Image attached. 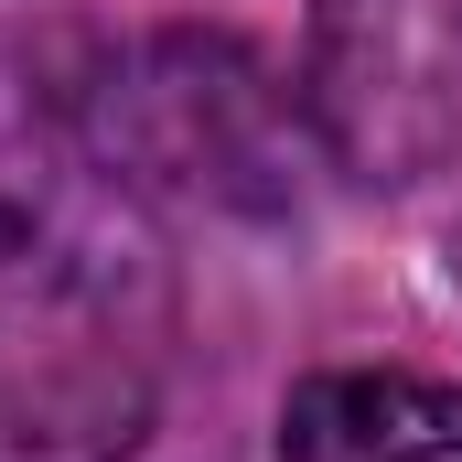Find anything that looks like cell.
I'll return each mask as SVG.
<instances>
[{
  "label": "cell",
  "mask_w": 462,
  "mask_h": 462,
  "mask_svg": "<svg viewBox=\"0 0 462 462\" xmlns=\"http://www.w3.org/2000/svg\"><path fill=\"white\" fill-rule=\"evenodd\" d=\"M172 247L87 140L0 151V462H129L172 376Z\"/></svg>",
  "instance_id": "obj_1"
},
{
  "label": "cell",
  "mask_w": 462,
  "mask_h": 462,
  "mask_svg": "<svg viewBox=\"0 0 462 462\" xmlns=\"http://www.w3.org/2000/svg\"><path fill=\"white\" fill-rule=\"evenodd\" d=\"M87 151L129 194H194V205H236V216H280L301 194L291 87L226 32L129 43L87 87Z\"/></svg>",
  "instance_id": "obj_2"
},
{
  "label": "cell",
  "mask_w": 462,
  "mask_h": 462,
  "mask_svg": "<svg viewBox=\"0 0 462 462\" xmlns=\"http://www.w3.org/2000/svg\"><path fill=\"white\" fill-rule=\"evenodd\" d=\"M301 108L355 183H420L462 151V0H312Z\"/></svg>",
  "instance_id": "obj_3"
},
{
  "label": "cell",
  "mask_w": 462,
  "mask_h": 462,
  "mask_svg": "<svg viewBox=\"0 0 462 462\" xmlns=\"http://www.w3.org/2000/svg\"><path fill=\"white\" fill-rule=\"evenodd\" d=\"M280 462H462V387L312 376L280 420Z\"/></svg>",
  "instance_id": "obj_4"
}]
</instances>
